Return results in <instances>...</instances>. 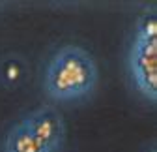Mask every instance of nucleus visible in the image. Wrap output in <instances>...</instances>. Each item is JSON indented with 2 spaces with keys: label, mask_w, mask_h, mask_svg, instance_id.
<instances>
[{
  "label": "nucleus",
  "mask_w": 157,
  "mask_h": 152,
  "mask_svg": "<svg viewBox=\"0 0 157 152\" xmlns=\"http://www.w3.org/2000/svg\"><path fill=\"white\" fill-rule=\"evenodd\" d=\"M99 70L94 56L78 45L58 49L47 64L43 88L56 102H77L94 92Z\"/></svg>",
  "instance_id": "obj_1"
},
{
  "label": "nucleus",
  "mask_w": 157,
  "mask_h": 152,
  "mask_svg": "<svg viewBox=\"0 0 157 152\" xmlns=\"http://www.w3.org/2000/svg\"><path fill=\"white\" fill-rule=\"evenodd\" d=\"M129 77L146 100H157V40L135 36L129 51Z\"/></svg>",
  "instance_id": "obj_2"
},
{
  "label": "nucleus",
  "mask_w": 157,
  "mask_h": 152,
  "mask_svg": "<svg viewBox=\"0 0 157 152\" xmlns=\"http://www.w3.org/2000/svg\"><path fill=\"white\" fill-rule=\"evenodd\" d=\"M25 126L41 141L49 152H58L66 137V126L62 115L52 107L36 109L26 118H23Z\"/></svg>",
  "instance_id": "obj_3"
},
{
  "label": "nucleus",
  "mask_w": 157,
  "mask_h": 152,
  "mask_svg": "<svg viewBox=\"0 0 157 152\" xmlns=\"http://www.w3.org/2000/svg\"><path fill=\"white\" fill-rule=\"evenodd\" d=\"M30 75L28 62L17 53H10L0 58V86L6 90L21 88Z\"/></svg>",
  "instance_id": "obj_4"
},
{
  "label": "nucleus",
  "mask_w": 157,
  "mask_h": 152,
  "mask_svg": "<svg viewBox=\"0 0 157 152\" xmlns=\"http://www.w3.org/2000/svg\"><path fill=\"white\" fill-rule=\"evenodd\" d=\"M4 152H49V148L21 120L8 131L4 139Z\"/></svg>",
  "instance_id": "obj_5"
},
{
  "label": "nucleus",
  "mask_w": 157,
  "mask_h": 152,
  "mask_svg": "<svg viewBox=\"0 0 157 152\" xmlns=\"http://www.w3.org/2000/svg\"><path fill=\"white\" fill-rule=\"evenodd\" d=\"M135 36L142 38V40H157V17L155 11H146L140 15V19L136 21Z\"/></svg>",
  "instance_id": "obj_6"
}]
</instances>
